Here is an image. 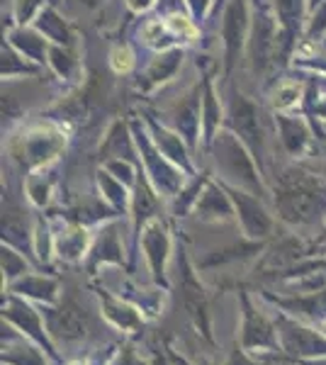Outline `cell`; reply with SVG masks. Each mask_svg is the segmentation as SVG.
Segmentation results:
<instances>
[{
    "label": "cell",
    "mask_w": 326,
    "mask_h": 365,
    "mask_svg": "<svg viewBox=\"0 0 326 365\" xmlns=\"http://www.w3.org/2000/svg\"><path fill=\"white\" fill-rule=\"evenodd\" d=\"M71 141V127L54 117L25 122L10 134L8 154L25 173L49 168L66 154Z\"/></svg>",
    "instance_id": "obj_1"
},
{
    "label": "cell",
    "mask_w": 326,
    "mask_h": 365,
    "mask_svg": "<svg viewBox=\"0 0 326 365\" xmlns=\"http://www.w3.org/2000/svg\"><path fill=\"white\" fill-rule=\"evenodd\" d=\"M272 195L277 217L287 225H310L317 217H326V178L302 166L280 170Z\"/></svg>",
    "instance_id": "obj_2"
},
{
    "label": "cell",
    "mask_w": 326,
    "mask_h": 365,
    "mask_svg": "<svg viewBox=\"0 0 326 365\" xmlns=\"http://www.w3.org/2000/svg\"><path fill=\"white\" fill-rule=\"evenodd\" d=\"M207 154L215 161V168L222 175V182L234 187H244V190L253 192L258 197L268 195V187H265V180L260 178L263 173H260L256 158H253L244 141L236 137L231 129H219V134L212 141L210 149H207Z\"/></svg>",
    "instance_id": "obj_3"
},
{
    "label": "cell",
    "mask_w": 326,
    "mask_h": 365,
    "mask_svg": "<svg viewBox=\"0 0 326 365\" xmlns=\"http://www.w3.org/2000/svg\"><path fill=\"white\" fill-rule=\"evenodd\" d=\"M251 32L246 44V66L256 81H263L275 66L285 63L280 42V25L270 5H251Z\"/></svg>",
    "instance_id": "obj_4"
},
{
    "label": "cell",
    "mask_w": 326,
    "mask_h": 365,
    "mask_svg": "<svg viewBox=\"0 0 326 365\" xmlns=\"http://www.w3.org/2000/svg\"><path fill=\"white\" fill-rule=\"evenodd\" d=\"M129 125H132L136 149H139V163H141V170L146 173V178H149L151 185L158 190V195L175 197L178 192H180V187L185 185V178H193V175H188L185 170L178 168L173 161H168V158L161 154V149L153 144L141 115L129 117Z\"/></svg>",
    "instance_id": "obj_5"
},
{
    "label": "cell",
    "mask_w": 326,
    "mask_h": 365,
    "mask_svg": "<svg viewBox=\"0 0 326 365\" xmlns=\"http://www.w3.org/2000/svg\"><path fill=\"white\" fill-rule=\"evenodd\" d=\"M263 110L256 100L244 96L241 91H231L227 98V120L224 127L231 129L241 141L246 144V149L251 151L256 158L260 173L265 175V122H263Z\"/></svg>",
    "instance_id": "obj_6"
},
{
    "label": "cell",
    "mask_w": 326,
    "mask_h": 365,
    "mask_svg": "<svg viewBox=\"0 0 326 365\" xmlns=\"http://www.w3.org/2000/svg\"><path fill=\"white\" fill-rule=\"evenodd\" d=\"M251 0H229L222 10V81L229 83L246 54L251 32Z\"/></svg>",
    "instance_id": "obj_7"
},
{
    "label": "cell",
    "mask_w": 326,
    "mask_h": 365,
    "mask_svg": "<svg viewBox=\"0 0 326 365\" xmlns=\"http://www.w3.org/2000/svg\"><path fill=\"white\" fill-rule=\"evenodd\" d=\"M139 37L149 49L163 51L173 49V46L195 44L200 37V25L188 10H178V13H165L146 20L144 27L139 29Z\"/></svg>",
    "instance_id": "obj_8"
},
{
    "label": "cell",
    "mask_w": 326,
    "mask_h": 365,
    "mask_svg": "<svg viewBox=\"0 0 326 365\" xmlns=\"http://www.w3.org/2000/svg\"><path fill=\"white\" fill-rule=\"evenodd\" d=\"M161 120L173 127L193 151L203 149V78L168 105Z\"/></svg>",
    "instance_id": "obj_9"
},
{
    "label": "cell",
    "mask_w": 326,
    "mask_h": 365,
    "mask_svg": "<svg viewBox=\"0 0 326 365\" xmlns=\"http://www.w3.org/2000/svg\"><path fill=\"white\" fill-rule=\"evenodd\" d=\"M272 127H275V137L290 158H307L317 146V137H314L317 129L305 113H272Z\"/></svg>",
    "instance_id": "obj_10"
},
{
    "label": "cell",
    "mask_w": 326,
    "mask_h": 365,
    "mask_svg": "<svg viewBox=\"0 0 326 365\" xmlns=\"http://www.w3.org/2000/svg\"><path fill=\"white\" fill-rule=\"evenodd\" d=\"M272 15L280 25V42H282V56L290 58L292 51L305 39L307 20H310V3L307 0H270Z\"/></svg>",
    "instance_id": "obj_11"
},
{
    "label": "cell",
    "mask_w": 326,
    "mask_h": 365,
    "mask_svg": "<svg viewBox=\"0 0 326 365\" xmlns=\"http://www.w3.org/2000/svg\"><path fill=\"white\" fill-rule=\"evenodd\" d=\"M141 120H144L146 129H149L153 144L161 149V154L173 161L178 168H183L188 175H195V166H193V149L188 146V141L175 132L173 127H168L163 120H158L156 115L149 113V110H141Z\"/></svg>",
    "instance_id": "obj_12"
},
{
    "label": "cell",
    "mask_w": 326,
    "mask_h": 365,
    "mask_svg": "<svg viewBox=\"0 0 326 365\" xmlns=\"http://www.w3.org/2000/svg\"><path fill=\"white\" fill-rule=\"evenodd\" d=\"M183 61H185V46H173V49H163L156 51L146 68L139 73V78L134 81V91L136 93H156L158 88L168 86L170 81L178 76V71L183 68Z\"/></svg>",
    "instance_id": "obj_13"
},
{
    "label": "cell",
    "mask_w": 326,
    "mask_h": 365,
    "mask_svg": "<svg viewBox=\"0 0 326 365\" xmlns=\"http://www.w3.org/2000/svg\"><path fill=\"white\" fill-rule=\"evenodd\" d=\"M224 185H227V182H224ZM227 190L231 195L236 217H239V225L246 232V237H253V239L268 237L272 232V220H270L268 210L263 207V202H260V197L244 190V187H234V185H227Z\"/></svg>",
    "instance_id": "obj_14"
},
{
    "label": "cell",
    "mask_w": 326,
    "mask_h": 365,
    "mask_svg": "<svg viewBox=\"0 0 326 365\" xmlns=\"http://www.w3.org/2000/svg\"><path fill=\"white\" fill-rule=\"evenodd\" d=\"M98 154H100V163L110 161V158H124V161L139 163V149H136L129 120H122V117L112 120V125L105 129V137L100 141Z\"/></svg>",
    "instance_id": "obj_15"
},
{
    "label": "cell",
    "mask_w": 326,
    "mask_h": 365,
    "mask_svg": "<svg viewBox=\"0 0 326 365\" xmlns=\"http://www.w3.org/2000/svg\"><path fill=\"white\" fill-rule=\"evenodd\" d=\"M5 42L13 44L20 54H25L29 61L39 63V66H46V61H49L51 42L34 25H17V22H10L8 29H5Z\"/></svg>",
    "instance_id": "obj_16"
},
{
    "label": "cell",
    "mask_w": 326,
    "mask_h": 365,
    "mask_svg": "<svg viewBox=\"0 0 326 365\" xmlns=\"http://www.w3.org/2000/svg\"><path fill=\"white\" fill-rule=\"evenodd\" d=\"M227 120V108L222 105L215 86V76L203 73V151L212 146V141L224 127Z\"/></svg>",
    "instance_id": "obj_17"
},
{
    "label": "cell",
    "mask_w": 326,
    "mask_h": 365,
    "mask_svg": "<svg viewBox=\"0 0 326 365\" xmlns=\"http://www.w3.org/2000/svg\"><path fill=\"white\" fill-rule=\"evenodd\" d=\"M200 220H215V222H227L236 215L231 195L222 180H210L205 185L203 195H200L198 205H195Z\"/></svg>",
    "instance_id": "obj_18"
},
{
    "label": "cell",
    "mask_w": 326,
    "mask_h": 365,
    "mask_svg": "<svg viewBox=\"0 0 326 365\" xmlns=\"http://www.w3.org/2000/svg\"><path fill=\"white\" fill-rule=\"evenodd\" d=\"M29 25L37 27L51 44L78 46V37H76L73 27H71V22L66 20V17L58 13L56 5H44V8H41L39 13L34 15V20L29 22Z\"/></svg>",
    "instance_id": "obj_19"
},
{
    "label": "cell",
    "mask_w": 326,
    "mask_h": 365,
    "mask_svg": "<svg viewBox=\"0 0 326 365\" xmlns=\"http://www.w3.org/2000/svg\"><path fill=\"white\" fill-rule=\"evenodd\" d=\"M46 66L51 68V73H54L61 83L76 86V83H81V78H83V58H81L78 46L51 44Z\"/></svg>",
    "instance_id": "obj_20"
},
{
    "label": "cell",
    "mask_w": 326,
    "mask_h": 365,
    "mask_svg": "<svg viewBox=\"0 0 326 365\" xmlns=\"http://www.w3.org/2000/svg\"><path fill=\"white\" fill-rule=\"evenodd\" d=\"M141 246H144V253L151 263L153 275L163 273V263L168 258L170 251V239H168V229H165L158 220H151L149 225L141 229Z\"/></svg>",
    "instance_id": "obj_21"
},
{
    "label": "cell",
    "mask_w": 326,
    "mask_h": 365,
    "mask_svg": "<svg viewBox=\"0 0 326 365\" xmlns=\"http://www.w3.org/2000/svg\"><path fill=\"white\" fill-rule=\"evenodd\" d=\"M268 105L272 113H292L305 105V86L292 78H275L268 93Z\"/></svg>",
    "instance_id": "obj_22"
},
{
    "label": "cell",
    "mask_w": 326,
    "mask_h": 365,
    "mask_svg": "<svg viewBox=\"0 0 326 365\" xmlns=\"http://www.w3.org/2000/svg\"><path fill=\"white\" fill-rule=\"evenodd\" d=\"M0 71H3V83H13V81L34 78V76H39L44 71V66L29 61L13 44L3 42V63H0Z\"/></svg>",
    "instance_id": "obj_23"
},
{
    "label": "cell",
    "mask_w": 326,
    "mask_h": 365,
    "mask_svg": "<svg viewBox=\"0 0 326 365\" xmlns=\"http://www.w3.org/2000/svg\"><path fill=\"white\" fill-rule=\"evenodd\" d=\"M96 180H98V187H100V192H103L105 202H108L112 210L124 212L132 205V187L124 185L122 180H117L110 170H105L100 166L96 173Z\"/></svg>",
    "instance_id": "obj_24"
},
{
    "label": "cell",
    "mask_w": 326,
    "mask_h": 365,
    "mask_svg": "<svg viewBox=\"0 0 326 365\" xmlns=\"http://www.w3.org/2000/svg\"><path fill=\"white\" fill-rule=\"evenodd\" d=\"M86 246H88V232L81 225H68L54 239V251L63 261H78V258H83L86 256Z\"/></svg>",
    "instance_id": "obj_25"
},
{
    "label": "cell",
    "mask_w": 326,
    "mask_h": 365,
    "mask_svg": "<svg viewBox=\"0 0 326 365\" xmlns=\"http://www.w3.org/2000/svg\"><path fill=\"white\" fill-rule=\"evenodd\" d=\"M54 166L49 168H41V170H34V173H27V180H25V190H27V197L34 207H46L51 200V192H54Z\"/></svg>",
    "instance_id": "obj_26"
},
{
    "label": "cell",
    "mask_w": 326,
    "mask_h": 365,
    "mask_svg": "<svg viewBox=\"0 0 326 365\" xmlns=\"http://www.w3.org/2000/svg\"><path fill=\"white\" fill-rule=\"evenodd\" d=\"M91 261L93 263H122L124 261L120 237H117L112 225L100 229V237L96 239L93 251H91Z\"/></svg>",
    "instance_id": "obj_27"
},
{
    "label": "cell",
    "mask_w": 326,
    "mask_h": 365,
    "mask_svg": "<svg viewBox=\"0 0 326 365\" xmlns=\"http://www.w3.org/2000/svg\"><path fill=\"white\" fill-rule=\"evenodd\" d=\"M210 173H195L193 175V180L190 182H185V185L180 187V192L173 197V215L175 217H180V215H185L188 210L195 207L198 205V200L200 195H203V190H205V185L210 182Z\"/></svg>",
    "instance_id": "obj_28"
},
{
    "label": "cell",
    "mask_w": 326,
    "mask_h": 365,
    "mask_svg": "<svg viewBox=\"0 0 326 365\" xmlns=\"http://www.w3.org/2000/svg\"><path fill=\"white\" fill-rule=\"evenodd\" d=\"M108 66L115 76H129L136 68V54L132 49V44L124 42H115L110 46V54H108Z\"/></svg>",
    "instance_id": "obj_29"
},
{
    "label": "cell",
    "mask_w": 326,
    "mask_h": 365,
    "mask_svg": "<svg viewBox=\"0 0 326 365\" xmlns=\"http://www.w3.org/2000/svg\"><path fill=\"white\" fill-rule=\"evenodd\" d=\"M15 290L20 295H32V297H39V299H51L56 297V282L49 280V278H37V275H27L22 278L20 282H15Z\"/></svg>",
    "instance_id": "obj_30"
},
{
    "label": "cell",
    "mask_w": 326,
    "mask_h": 365,
    "mask_svg": "<svg viewBox=\"0 0 326 365\" xmlns=\"http://www.w3.org/2000/svg\"><path fill=\"white\" fill-rule=\"evenodd\" d=\"M63 3H66V0H15V22L17 25H29V22L34 20V15H37L44 5H56V8H61Z\"/></svg>",
    "instance_id": "obj_31"
},
{
    "label": "cell",
    "mask_w": 326,
    "mask_h": 365,
    "mask_svg": "<svg viewBox=\"0 0 326 365\" xmlns=\"http://www.w3.org/2000/svg\"><path fill=\"white\" fill-rule=\"evenodd\" d=\"M326 39V0L319 5L317 10L310 13V20H307V29H305V39L302 42H322Z\"/></svg>",
    "instance_id": "obj_32"
},
{
    "label": "cell",
    "mask_w": 326,
    "mask_h": 365,
    "mask_svg": "<svg viewBox=\"0 0 326 365\" xmlns=\"http://www.w3.org/2000/svg\"><path fill=\"white\" fill-rule=\"evenodd\" d=\"M3 270L8 273V278H17L27 270V263L17 251H13L10 246H3Z\"/></svg>",
    "instance_id": "obj_33"
},
{
    "label": "cell",
    "mask_w": 326,
    "mask_h": 365,
    "mask_svg": "<svg viewBox=\"0 0 326 365\" xmlns=\"http://www.w3.org/2000/svg\"><path fill=\"white\" fill-rule=\"evenodd\" d=\"M215 5H217V0H185V10L190 13V17L198 25H205L207 17L215 10Z\"/></svg>",
    "instance_id": "obj_34"
},
{
    "label": "cell",
    "mask_w": 326,
    "mask_h": 365,
    "mask_svg": "<svg viewBox=\"0 0 326 365\" xmlns=\"http://www.w3.org/2000/svg\"><path fill=\"white\" fill-rule=\"evenodd\" d=\"M124 3H127L129 13H134V15H144V13H149L151 8H156L158 0H124Z\"/></svg>",
    "instance_id": "obj_35"
},
{
    "label": "cell",
    "mask_w": 326,
    "mask_h": 365,
    "mask_svg": "<svg viewBox=\"0 0 326 365\" xmlns=\"http://www.w3.org/2000/svg\"><path fill=\"white\" fill-rule=\"evenodd\" d=\"M76 3H78L81 8H86V10H98L100 5L105 3V0H76Z\"/></svg>",
    "instance_id": "obj_36"
},
{
    "label": "cell",
    "mask_w": 326,
    "mask_h": 365,
    "mask_svg": "<svg viewBox=\"0 0 326 365\" xmlns=\"http://www.w3.org/2000/svg\"><path fill=\"white\" fill-rule=\"evenodd\" d=\"M68 365H88L86 361H73V363H68Z\"/></svg>",
    "instance_id": "obj_37"
},
{
    "label": "cell",
    "mask_w": 326,
    "mask_h": 365,
    "mask_svg": "<svg viewBox=\"0 0 326 365\" xmlns=\"http://www.w3.org/2000/svg\"><path fill=\"white\" fill-rule=\"evenodd\" d=\"M322 334H324V336H326V322L322 324Z\"/></svg>",
    "instance_id": "obj_38"
},
{
    "label": "cell",
    "mask_w": 326,
    "mask_h": 365,
    "mask_svg": "<svg viewBox=\"0 0 326 365\" xmlns=\"http://www.w3.org/2000/svg\"><path fill=\"white\" fill-rule=\"evenodd\" d=\"M324 170H326V168H324Z\"/></svg>",
    "instance_id": "obj_39"
}]
</instances>
